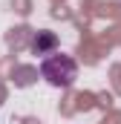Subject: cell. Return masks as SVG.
Segmentation results:
<instances>
[{
  "label": "cell",
  "mask_w": 121,
  "mask_h": 124,
  "mask_svg": "<svg viewBox=\"0 0 121 124\" xmlns=\"http://www.w3.org/2000/svg\"><path fill=\"white\" fill-rule=\"evenodd\" d=\"M58 49V35L55 32H38L35 38H32V52L35 55H52Z\"/></svg>",
  "instance_id": "cell-2"
},
{
  "label": "cell",
  "mask_w": 121,
  "mask_h": 124,
  "mask_svg": "<svg viewBox=\"0 0 121 124\" xmlns=\"http://www.w3.org/2000/svg\"><path fill=\"white\" fill-rule=\"evenodd\" d=\"M40 75H43L46 84H52L58 90H66L78 78V63L69 55H63V52H52V55H46L40 61Z\"/></svg>",
  "instance_id": "cell-1"
}]
</instances>
